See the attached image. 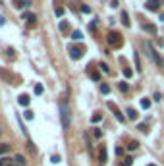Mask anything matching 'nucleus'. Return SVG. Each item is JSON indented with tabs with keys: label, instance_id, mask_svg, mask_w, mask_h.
<instances>
[{
	"label": "nucleus",
	"instance_id": "obj_1",
	"mask_svg": "<svg viewBox=\"0 0 164 166\" xmlns=\"http://www.w3.org/2000/svg\"><path fill=\"white\" fill-rule=\"evenodd\" d=\"M58 106H60V118H62V128H64V129H68V128H70V114H72V112H70V106H68V103H66V99H62Z\"/></svg>",
	"mask_w": 164,
	"mask_h": 166
},
{
	"label": "nucleus",
	"instance_id": "obj_2",
	"mask_svg": "<svg viewBox=\"0 0 164 166\" xmlns=\"http://www.w3.org/2000/svg\"><path fill=\"white\" fill-rule=\"evenodd\" d=\"M0 166H27L25 164V158L21 156V155H16V156H12V158H0Z\"/></svg>",
	"mask_w": 164,
	"mask_h": 166
},
{
	"label": "nucleus",
	"instance_id": "obj_3",
	"mask_svg": "<svg viewBox=\"0 0 164 166\" xmlns=\"http://www.w3.org/2000/svg\"><path fill=\"white\" fill-rule=\"evenodd\" d=\"M106 41H108V45L114 47V48H120V47L124 45V37L120 33H116V31H110L108 37H106Z\"/></svg>",
	"mask_w": 164,
	"mask_h": 166
},
{
	"label": "nucleus",
	"instance_id": "obj_4",
	"mask_svg": "<svg viewBox=\"0 0 164 166\" xmlns=\"http://www.w3.org/2000/svg\"><path fill=\"white\" fill-rule=\"evenodd\" d=\"M68 52H70V56H72L74 60H79L81 56H83V47H79V45H70Z\"/></svg>",
	"mask_w": 164,
	"mask_h": 166
},
{
	"label": "nucleus",
	"instance_id": "obj_5",
	"mask_svg": "<svg viewBox=\"0 0 164 166\" xmlns=\"http://www.w3.org/2000/svg\"><path fill=\"white\" fill-rule=\"evenodd\" d=\"M147 54L149 56H151V58H153V62L156 64V66H162V58H160V56H158V52H156V50L153 48V45H149V43H147Z\"/></svg>",
	"mask_w": 164,
	"mask_h": 166
},
{
	"label": "nucleus",
	"instance_id": "obj_6",
	"mask_svg": "<svg viewBox=\"0 0 164 166\" xmlns=\"http://www.w3.org/2000/svg\"><path fill=\"white\" fill-rule=\"evenodd\" d=\"M108 108H110V110L114 112V116H116V120H118V122H124V120H126V116H124V114L118 110V106L114 104V103H108Z\"/></svg>",
	"mask_w": 164,
	"mask_h": 166
},
{
	"label": "nucleus",
	"instance_id": "obj_7",
	"mask_svg": "<svg viewBox=\"0 0 164 166\" xmlns=\"http://www.w3.org/2000/svg\"><path fill=\"white\" fill-rule=\"evenodd\" d=\"M158 8H160V0H147V10L158 12Z\"/></svg>",
	"mask_w": 164,
	"mask_h": 166
},
{
	"label": "nucleus",
	"instance_id": "obj_8",
	"mask_svg": "<svg viewBox=\"0 0 164 166\" xmlns=\"http://www.w3.org/2000/svg\"><path fill=\"white\" fill-rule=\"evenodd\" d=\"M31 2L29 0H14V8H18V10H23V8H27Z\"/></svg>",
	"mask_w": 164,
	"mask_h": 166
},
{
	"label": "nucleus",
	"instance_id": "obj_9",
	"mask_svg": "<svg viewBox=\"0 0 164 166\" xmlns=\"http://www.w3.org/2000/svg\"><path fill=\"white\" fill-rule=\"evenodd\" d=\"M21 19L27 21V23H35V21H37V16H35V14H31V12H25L23 16H21Z\"/></svg>",
	"mask_w": 164,
	"mask_h": 166
},
{
	"label": "nucleus",
	"instance_id": "obj_10",
	"mask_svg": "<svg viewBox=\"0 0 164 166\" xmlns=\"http://www.w3.org/2000/svg\"><path fill=\"white\" fill-rule=\"evenodd\" d=\"M18 103H19L21 106H29L31 99H29V95H19V97H18Z\"/></svg>",
	"mask_w": 164,
	"mask_h": 166
},
{
	"label": "nucleus",
	"instance_id": "obj_11",
	"mask_svg": "<svg viewBox=\"0 0 164 166\" xmlns=\"http://www.w3.org/2000/svg\"><path fill=\"white\" fill-rule=\"evenodd\" d=\"M126 114H127V118H130V120H137V118H139V112L135 110V108H131V106L127 108V112H126Z\"/></svg>",
	"mask_w": 164,
	"mask_h": 166
},
{
	"label": "nucleus",
	"instance_id": "obj_12",
	"mask_svg": "<svg viewBox=\"0 0 164 166\" xmlns=\"http://www.w3.org/2000/svg\"><path fill=\"white\" fill-rule=\"evenodd\" d=\"M101 120H102V112H95V114L91 116V122H93V124H97V122H101Z\"/></svg>",
	"mask_w": 164,
	"mask_h": 166
},
{
	"label": "nucleus",
	"instance_id": "obj_13",
	"mask_svg": "<svg viewBox=\"0 0 164 166\" xmlns=\"http://www.w3.org/2000/svg\"><path fill=\"white\" fill-rule=\"evenodd\" d=\"M89 75H91L93 81H98V79H101V74H98L97 70H91V71H89Z\"/></svg>",
	"mask_w": 164,
	"mask_h": 166
},
{
	"label": "nucleus",
	"instance_id": "obj_14",
	"mask_svg": "<svg viewBox=\"0 0 164 166\" xmlns=\"http://www.w3.org/2000/svg\"><path fill=\"white\" fill-rule=\"evenodd\" d=\"M10 151V145L8 143H0V155H6Z\"/></svg>",
	"mask_w": 164,
	"mask_h": 166
},
{
	"label": "nucleus",
	"instance_id": "obj_15",
	"mask_svg": "<svg viewBox=\"0 0 164 166\" xmlns=\"http://www.w3.org/2000/svg\"><path fill=\"white\" fill-rule=\"evenodd\" d=\"M98 160H101V162H102V164H104V162H106V151H104V147H102V149H101V151H98Z\"/></svg>",
	"mask_w": 164,
	"mask_h": 166
},
{
	"label": "nucleus",
	"instance_id": "obj_16",
	"mask_svg": "<svg viewBox=\"0 0 164 166\" xmlns=\"http://www.w3.org/2000/svg\"><path fill=\"white\" fill-rule=\"evenodd\" d=\"M122 23H124L126 27H130V16H127L126 12H122Z\"/></svg>",
	"mask_w": 164,
	"mask_h": 166
},
{
	"label": "nucleus",
	"instance_id": "obj_17",
	"mask_svg": "<svg viewBox=\"0 0 164 166\" xmlns=\"http://www.w3.org/2000/svg\"><path fill=\"white\" fill-rule=\"evenodd\" d=\"M137 147H139V143H137V141H130V143H127V151H135Z\"/></svg>",
	"mask_w": 164,
	"mask_h": 166
},
{
	"label": "nucleus",
	"instance_id": "obj_18",
	"mask_svg": "<svg viewBox=\"0 0 164 166\" xmlns=\"http://www.w3.org/2000/svg\"><path fill=\"white\" fill-rule=\"evenodd\" d=\"M101 93H104V95H108V93H110V87H108L106 83H101Z\"/></svg>",
	"mask_w": 164,
	"mask_h": 166
},
{
	"label": "nucleus",
	"instance_id": "obj_19",
	"mask_svg": "<svg viewBox=\"0 0 164 166\" xmlns=\"http://www.w3.org/2000/svg\"><path fill=\"white\" fill-rule=\"evenodd\" d=\"M42 91H45V87L39 83V85H35V95H42Z\"/></svg>",
	"mask_w": 164,
	"mask_h": 166
},
{
	"label": "nucleus",
	"instance_id": "obj_20",
	"mask_svg": "<svg viewBox=\"0 0 164 166\" xmlns=\"http://www.w3.org/2000/svg\"><path fill=\"white\" fill-rule=\"evenodd\" d=\"M151 106V100L149 99H141V108H149Z\"/></svg>",
	"mask_w": 164,
	"mask_h": 166
},
{
	"label": "nucleus",
	"instance_id": "obj_21",
	"mask_svg": "<svg viewBox=\"0 0 164 166\" xmlns=\"http://www.w3.org/2000/svg\"><path fill=\"white\" fill-rule=\"evenodd\" d=\"M137 129H139V132H143V133H147V132H149V126H147V124H139Z\"/></svg>",
	"mask_w": 164,
	"mask_h": 166
},
{
	"label": "nucleus",
	"instance_id": "obj_22",
	"mask_svg": "<svg viewBox=\"0 0 164 166\" xmlns=\"http://www.w3.org/2000/svg\"><path fill=\"white\" fill-rule=\"evenodd\" d=\"M72 39H74V41H79V39H81V31H74V33H72Z\"/></svg>",
	"mask_w": 164,
	"mask_h": 166
},
{
	"label": "nucleus",
	"instance_id": "obj_23",
	"mask_svg": "<svg viewBox=\"0 0 164 166\" xmlns=\"http://www.w3.org/2000/svg\"><path fill=\"white\" fill-rule=\"evenodd\" d=\"M60 31H62V33L68 31V23H66V21H60Z\"/></svg>",
	"mask_w": 164,
	"mask_h": 166
},
{
	"label": "nucleus",
	"instance_id": "obj_24",
	"mask_svg": "<svg viewBox=\"0 0 164 166\" xmlns=\"http://www.w3.org/2000/svg\"><path fill=\"white\" fill-rule=\"evenodd\" d=\"M135 66H137V71H141L143 68H141V60H139V56L135 54Z\"/></svg>",
	"mask_w": 164,
	"mask_h": 166
},
{
	"label": "nucleus",
	"instance_id": "obj_25",
	"mask_svg": "<svg viewBox=\"0 0 164 166\" xmlns=\"http://www.w3.org/2000/svg\"><path fill=\"white\" fill-rule=\"evenodd\" d=\"M81 12L83 14H91V8H89L87 4H81Z\"/></svg>",
	"mask_w": 164,
	"mask_h": 166
},
{
	"label": "nucleus",
	"instance_id": "obj_26",
	"mask_svg": "<svg viewBox=\"0 0 164 166\" xmlns=\"http://www.w3.org/2000/svg\"><path fill=\"white\" fill-rule=\"evenodd\" d=\"M124 75H126V77H131V75H133V71H131L130 68H124Z\"/></svg>",
	"mask_w": 164,
	"mask_h": 166
},
{
	"label": "nucleus",
	"instance_id": "obj_27",
	"mask_svg": "<svg viewBox=\"0 0 164 166\" xmlns=\"http://www.w3.org/2000/svg\"><path fill=\"white\" fill-rule=\"evenodd\" d=\"M120 91H124V93L127 91V83L126 81H120Z\"/></svg>",
	"mask_w": 164,
	"mask_h": 166
},
{
	"label": "nucleus",
	"instance_id": "obj_28",
	"mask_svg": "<svg viewBox=\"0 0 164 166\" xmlns=\"http://www.w3.org/2000/svg\"><path fill=\"white\" fill-rule=\"evenodd\" d=\"M54 14H56V16H64V8H54Z\"/></svg>",
	"mask_w": 164,
	"mask_h": 166
},
{
	"label": "nucleus",
	"instance_id": "obj_29",
	"mask_svg": "<svg viewBox=\"0 0 164 166\" xmlns=\"http://www.w3.org/2000/svg\"><path fill=\"white\" fill-rule=\"evenodd\" d=\"M101 70L104 71V74H110V68H108V66H106V64H101Z\"/></svg>",
	"mask_w": 164,
	"mask_h": 166
},
{
	"label": "nucleus",
	"instance_id": "obj_30",
	"mask_svg": "<svg viewBox=\"0 0 164 166\" xmlns=\"http://www.w3.org/2000/svg\"><path fill=\"white\" fill-rule=\"evenodd\" d=\"M145 29L151 31V33H156V27H154V25H145Z\"/></svg>",
	"mask_w": 164,
	"mask_h": 166
},
{
	"label": "nucleus",
	"instance_id": "obj_31",
	"mask_svg": "<svg viewBox=\"0 0 164 166\" xmlns=\"http://www.w3.org/2000/svg\"><path fill=\"white\" fill-rule=\"evenodd\" d=\"M25 118L27 120H33V112L31 110H25Z\"/></svg>",
	"mask_w": 164,
	"mask_h": 166
},
{
	"label": "nucleus",
	"instance_id": "obj_32",
	"mask_svg": "<svg viewBox=\"0 0 164 166\" xmlns=\"http://www.w3.org/2000/svg\"><path fill=\"white\" fill-rule=\"evenodd\" d=\"M50 160H52V162H54V164H58V162H60V156H58V155H54V156H52V158H50Z\"/></svg>",
	"mask_w": 164,
	"mask_h": 166
},
{
	"label": "nucleus",
	"instance_id": "obj_33",
	"mask_svg": "<svg viewBox=\"0 0 164 166\" xmlns=\"http://www.w3.org/2000/svg\"><path fill=\"white\" fill-rule=\"evenodd\" d=\"M93 133H95V137H97V139L102 135V132H101V129H97V128H95V132H93Z\"/></svg>",
	"mask_w": 164,
	"mask_h": 166
},
{
	"label": "nucleus",
	"instance_id": "obj_34",
	"mask_svg": "<svg viewBox=\"0 0 164 166\" xmlns=\"http://www.w3.org/2000/svg\"><path fill=\"white\" fill-rule=\"evenodd\" d=\"M116 155H124V149L122 147H116Z\"/></svg>",
	"mask_w": 164,
	"mask_h": 166
},
{
	"label": "nucleus",
	"instance_id": "obj_35",
	"mask_svg": "<svg viewBox=\"0 0 164 166\" xmlns=\"http://www.w3.org/2000/svg\"><path fill=\"white\" fill-rule=\"evenodd\" d=\"M151 166H154V164H151Z\"/></svg>",
	"mask_w": 164,
	"mask_h": 166
}]
</instances>
